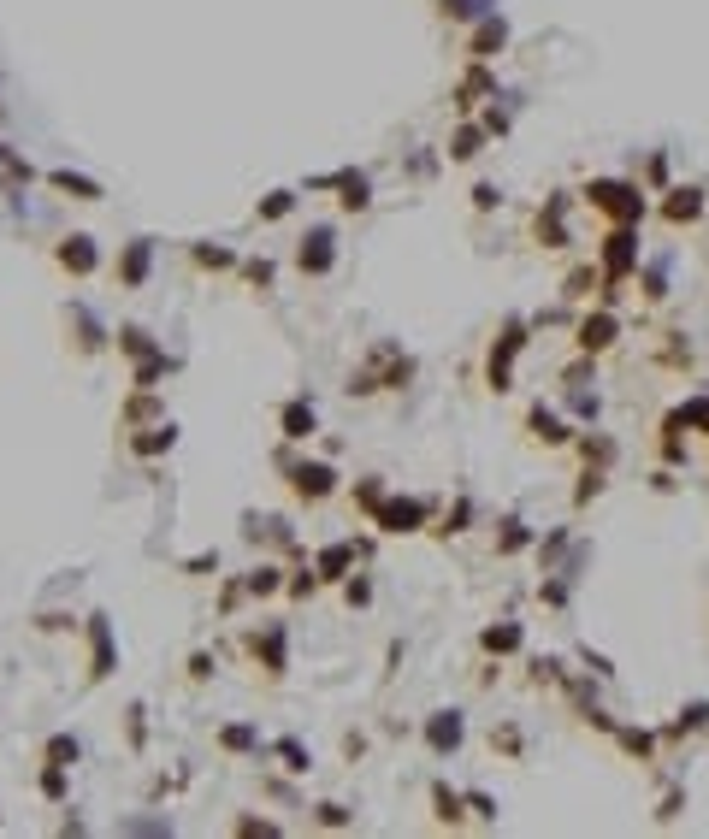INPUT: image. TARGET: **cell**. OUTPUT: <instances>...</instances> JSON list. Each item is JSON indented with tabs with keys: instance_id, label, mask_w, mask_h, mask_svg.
Here are the masks:
<instances>
[{
	"instance_id": "6da1fadb",
	"label": "cell",
	"mask_w": 709,
	"mask_h": 839,
	"mask_svg": "<svg viewBox=\"0 0 709 839\" xmlns=\"http://www.w3.org/2000/svg\"><path fill=\"white\" fill-rule=\"evenodd\" d=\"M580 195L597 207V213H609L615 225H639V219H645V190H639L633 178H591Z\"/></svg>"
},
{
	"instance_id": "7a4b0ae2",
	"label": "cell",
	"mask_w": 709,
	"mask_h": 839,
	"mask_svg": "<svg viewBox=\"0 0 709 839\" xmlns=\"http://www.w3.org/2000/svg\"><path fill=\"white\" fill-rule=\"evenodd\" d=\"M597 260H603V290H621V278L639 272V225H615L597 243Z\"/></svg>"
},
{
	"instance_id": "3957f363",
	"label": "cell",
	"mask_w": 709,
	"mask_h": 839,
	"mask_svg": "<svg viewBox=\"0 0 709 839\" xmlns=\"http://www.w3.org/2000/svg\"><path fill=\"white\" fill-rule=\"evenodd\" d=\"M290 491L308 497V503H325V497L337 491V473H331L325 461H290Z\"/></svg>"
},
{
	"instance_id": "277c9868",
	"label": "cell",
	"mask_w": 709,
	"mask_h": 839,
	"mask_svg": "<svg viewBox=\"0 0 709 839\" xmlns=\"http://www.w3.org/2000/svg\"><path fill=\"white\" fill-rule=\"evenodd\" d=\"M296 266L314 272V278L331 272V266H337V231H331V225H314V231L302 237V249H296Z\"/></svg>"
},
{
	"instance_id": "5b68a950",
	"label": "cell",
	"mask_w": 709,
	"mask_h": 839,
	"mask_svg": "<svg viewBox=\"0 0 709 839\" xmlns=\"http://www.w3.org/2000/svg\"><path fill=\"white\" fill-rule=\"evenodd\" d=\"M320 190H337V207H349V213L373 207V178L367 172H331V178H320Z\"/></svg>"
},
{
	"instance_id": "8992f818",
	"label": "cell",
	"mask_w": 709,
	"mask_h": 839,
	"mask_svg": "<svg viewBox=\"0 0 709 839\" xmlns=\"http://www.w3.org/2000/svg\"><path fill=\"white\" fill-rule=\"evenodd\" d=\"M373 520H379V532H420L426 503H420V497H385V503L373 509Z\"/></svg>"
},
{
	"instance_id": "52a82bcc",
	"label": "cell",
	"mask_w": 709,
	"mask_h": 839,
	"mask_svg": "<svg viewBox=\"0 0 709 839\" xmlns=\"http://www.w3.org/2000/svg\"><path fill=\"white\" fill-rule=\"evenodd\" d=\"M479 101H497V77H491V60H473L461 71V83H455V107L467 113V107H479Z\"/></svg>"
},
{
	"instance_id": "ba28073f",
	"label": "cell",
	"mask_w": 709,
	"mask_h": 839,
	"mask_svg": "<svg viewBox=\"0 0 709 839\" xmlns=\"http://www.w3.org/2000/svg\"><path fill=\"white\" fill-rule=\"evenodd\" d=\"M467 48H473V60H497V54L509 48V18H503V12H485V18L473 24V42H467Z\"/></svg>"
},
{
	"instance_id": "9c48e42d",
	"label": "cell",
	"mask_w": 709,
	"mask_h": 839,
	"mask_svg": "<svg viewBox=\"0 0 709 839\" xmlns=\"http://www.w3.org/2000/svg\"><path fill=\"white\" fill-rule=\"evenodd\" d=\"M54 260H60L65 272H77V278H89V272L101 266V249H95V237H83V231H71V237H60V249H54Z\"/></svg>"
},
{
	"instance_id": "30bf717a",
	"label": "cell",
	"mask_w": 709,
	"mask_h": 839,
	"mask_svg": "<svg viewBox=\"0 0 709 839\" xmlns=\"http://www.w3.org/2000/svg\"><path fill=\"white\" fill-rule=\"evenodd\" d=\"M148 266H154V237H130L125 255H119V284H125V290L148 284Z\"/></svg>"
},
{
	"instance_id": "8fae6325",
	"label": "cell",
	"mask_w": 709,
	"mask_h": 839,
	"mask_svg": "<svg viewBox=\"0 0 709 839\" xmlns=\"http://www.w3.org/2000/svg\"><path fill=\"white\" fill-rule=\"evenodd\" d=\"M278 426H284V438H290V444H308V438L320 432V414H314V402H308V396H296V402H284Z\"/></svg>"
},
{
	"instance_id": "7c38bea8",
	"label": "cell",
	"mask_w": 709,
	"mask_h": 839,
	"mask_svg": "<svg viewBox=\"0 0 709 839\" xmlns=\"http://www.w3.org/2000/svg\"><path fill=\"white\" fill-rule=\"evenodd\" d=\"M538 237H544V249H568V190L544 201V213H538Z\"/></svg>"
},
{
	"instance_id": "4fadbf2b",
	"label": "cell",
	"mask_w": 709,
	"mask_h": 839,
	"mask_svg": "<svg viewBox=\"0 0 709 839\" xmlns=\"http://www.w3.org/2000/svg\"><path fill=\"white\" fill-rule=\"evenodd\" d=\"M520 349H526V325L515 320L509 331H503V343L491 349V385H497V390H509V367H515Z\"/></svg>"
},
{
	"instance_id": "5bb4252c",
	"label": "cell",
	"mask_w": 709,
	"mask_h": 839,
	"mask_svg": "<svg viewBox=\"0 0 709 839\" xmlns=\"http://www.w3.org/2000/svg\"><path fill=\"white\" fill-rule=\"evenodd\" d=\"M615 331H621V325H615V314H609V308H597V314H585V320H580L574 343H580L585 355H597V349H609V343H615Z\"/></svg>"
},
{
	"instance_id": "9a60e30c",
	"label": "cell",
	"mask_w": 709,
	"mask_h": 839,
	"mask_svg": "<svg viewBox=\"0 0 709 839\" xmlns=\"http://www.w3.org/2000/svg\"><path fill=\"white\" fill-rule=\"evenodd\" d=\"M461 739H467V721H461V710H438L432 721H426V745H432L438 757H444V751H455Z\"/></svg>"
},
{
	"instance_id": "2e32d148",
	"label": "cell",
	"mask_w": 709,
	"mask_h": 839,
	"mask_svg": "<svg viewBox=\"0 0 709 839\" xmlns=\"http://www.w3.org/2000/svg\"><path fill=\"white\" fill-rule=\"evenodd\" d=\"M662 213H668V225H692L698 213H704V190H668V201H662Z\"/></svg>"
},
{
	"instance_id": "e0dca14e",
	"label": "cell",
	"mask_w": 709,
	"mask_h": 839,
	"mask_svg": "<svg viewBox=\"0 0 709 839\" xmlns=\"http://www.w3.org/2000/svg\"><path fill=\"white\" fill-rule=\"evenodd\" d=\"M526 426H532V438H544V444H568V438H574V432L562 426V414H556V408H544V402L526 414Z\"/></svg>"
},
{
	"instance_id": "ac0fdd59",
	"label": "cell",
	"mask_w": 709,
	"mask_h": 839,
	"mask_svg": "<svg viewBox=\"0 0 709 839\" xmlns=\"http://www.w3.org/2000/svg\"><path fill=\"white\" fill-rule=\"evenodd\" d=\"M89 645H95V680L101 674H113V633H107V615H89Z\"/></svg>"
},
{
	"instance_id": "d6986e66",
	"label": "cell",
	"mask_w": 709,
	"mask_h": 839,
	"mask_svg": "<svg viewBox=\"0 0 709 839\" xmlns=\"http://www.w3.org/2000/svg\"><path fill=\"white\" fill-rule=\"evenodd\" d=\"M48 184H54V190H65L71 201H101V195H107L95 178H83V172H65V166H60V172H48Z\"/></svg>"
},
{
	"instance_id": "ffe728a7",
	"label": "cell",
	"mask_w": 709,
	"mask_h": 839,
	"mask_svg": "<svg viewBox=\"0 0 709 839\" xmlns=\"http://www.w3.org/2000/svg\"><path fill=\"white\" fill-rule=\"evenodd\" d=\"M485 142H491V130H485V125H461L450 136V160H479V154H485Z\"/></svg>"
},
{
	"instance_id": "44dd1931",
	"label": "cell",
	"mask_w": 709,
	"mask_h": 839,
	"mask_svg": "<svg viewBox=\"0 0 709 839\" xmlns=\"http://www.w3.org/2000/svg\"><path fill=\"white\" fill-rule=\"evenodd\" d=\"M172 444H178V426H172V420H160V426H148L142 438H130L136 455H160V450H172Z\"/></svg>"
},
{
	"instance_id": "7402d4cb",
	"label": "cell",
	"mask_w": 709,
	"mask_h": 839,
	"mask_svg": "<svg viewBox=\"0 0 709 839\" xmlns=\"http://www.w3.org/2000/svg\"><path fill=\"white\" fill-rule=\"evenodd\" d=\"M355 556H361L355 544H325V550H320V580H343Z\"/></svg>"
},
{
	"instance_id": "603a6c76",
	"label": "cell",
	"mask_w": 709,
	"mask_h": 839,
	"mask_svg": "<svg viewBox=\"0 0 709 839\" xmlns=\"http://www.w3.org/2000/svg\"><path fill=\"white\" fill-rule=\"evenodd\" d=\"M444 6V18H455V24H479L485 12H497V0H438Z\"/></svg>"
},
{
	"instance_id": "cb8c5ba5",
	"label": "cell",
	"mask_w": 709,
	"mask_h": 839,
	"mask_svg": "<svg viewBox=\"0 0 709 839\" xmlns=\"http://www.w3.org/2000/svg\"><path fill=\"white\" fill-rule=\"evenodd\" d=\"M71 320H77V331H83V337H77L83 349H101V343H107V325L95 320V314H89L83 302H71Z\"/></svg>"
},
{
	"instance_id": "d4e9b609",
	"label": "cell",
	"mask_w": 709,
	"mask_h": 839,
	"mask_svg": "<svg viewBox=\"0 0 709 839\" xmlns=\"http://www.w3.org/2000/svg\"><path fill=\"white\" fill-rule=\"evenodd\" d=\"M639 290H645L650 302H662V296H668V255L650 260V266H639Z\"/></svg>"
},
{
	"instance_id": "484cf974",
	"label": "cell",
	"mask_w": 709,
	"mask_h": 839,
	"mask_svg": "<svg viewBox=\"0 0 709 839\" xmlns=\"http://www.w3.org/2000/svg\"><path fill=\"white\" fill-rule=\"evenodd\" d=\"M255 656H266V674H284V633L266 627V639L255 633Z\"/></svg>"
},
{
	"instance_id": "4316f807",
	"label": "cell",
	"mask_w": 709,
	"mask_h": 839,
	"mask_svg": "<svg viewBox=\"0 0 709 839\" xmlns=\"http://www.w3.org/2000/svg\"><path fill=\"white\" fill-rule=\"evenodd\" d=\"M485 650H491V656H509V650H520V627H515V621H503V627H485Z\"/></svg>"
},
{
	"instance_id": "83f0119b",
	"label": "cell",
	"mask_w": 709,
	"mask_h": 839,
	"mask_svg": "<svg viewBox=\"0 0 709 839\" xmlns=\"http://www.w3.org/2000/svg\"><path fill=\"white\" fill-rule=\"evenodd\" d=\"M119 349H125V355H136V361H148V355H160V349H154V337H148L142 325H125V331H119Z\"/></svg>"
},
{
	"instance_id": "f1b7e54d",
	"label": "cell",
	"mask_w": 709,
	"mask_h": 839,
	"mask_svg": "<svg viewBox=\"0 0 709 839\" xmlns=\"http://www.w3.org/2000/svg\"><path fill=\"white\" fill-rule=\"evenodd\" d=\"M278 568H272V562H260L255 574H249V580H243V591H249V597H272V591H278Z\"/></svg>"
},
{
	"instance_id": "f546056e",
	"label": "cell",
	"mask_w": 709,
	"mask_h": 839,
	"mask_svg": "<svg viewBox=\"0 0 709 839\" xmlns=\"http://www.w3.org/2000/svg\"><path fill=\"white\" fill-rule=\"evenodd\" d=\"M278 757H284L290 775H308V769H314V757L302 751V739H278Z\"/></svg>"
},
{
	"instance_id": "4dcf8cb0",
	"label": "cell",
	"mask_w": 709,
	"mask_h": 839,
	"mask_svg": "<svg viewBox=\"0 0 709 839\" xmlns=\"http://www.w3.org/2000/svg\"><path fill=\"white\" fill-rule=\"evenodd\" d=\"M77 757H83V745H77L71 733H54V739H48V763H60V769H71Z\"/></svg>"
},
{
	"instance_id": "1f68e13d",
	"label": "cell",
	"mask_w": 709,
	"mask_h": 839,
	"mask_svg": "<svg viewBox=\"0 0 709 839\" xmlns=\"http://www.w3.org/2000/svg\"><path fill=\"white\" fill-rule=\"evenodd\" d=\"M219 745L225 751H260V733L255 727H219Z\"/></svg>"
},
{
	"instance_id": "d6a6232c",
	"label": "cell",
	"mask_w": 709,
	"mask_h": 839,
	"mask_svg": "<svg viewBox=\"0 0 709 839\" xmlns=\"http://www.w3.org/2000/svg\"><path fill=\"white\" fill-rule=\"evenodd\" d=\"M290 207H296V190H272V195L255 207V213H260V219H284Z\"/></svg>"
},
{
	"instance_id": "836d02e7",
	"label": "cell",
	"mask_w": 709,
	"mask_h": 839,
	"mask_svg": "<svg viewBox=\"0 0 709 839\" xmlns=\"http://www.w3.org/2000/svg\"><path fill=\"white\" fill-rule=\"evenodd\" d=\"M432 804H438V822H461V792H450V786H432Z\"/></svg>"
},
{
	"instance_id": "e575fe53",
	"label": "cell",
	"mask_w": 709,
	"mask_h": 839,
	"mask_svg": "<svg viewBox=\"0 0 709 839\" xmlns=\"http://www.w3.org/2000/svg\"><path fill=\"white\" fill-rule=\"evenodd\" d=\"M709 721V704H686V710H680V721H674V727H668V733H674V739H680V733H698V727H704Z\"/></svg>"
},
{
	"instance_id": "d590c367",
	"label": "cell",
	"mask_w": 709,
	"mask_h": 839,
	"mask_svg": "<svg viewBox=\"0 0 709 839\" xmlns=\"http://www.w3.org/2000/svg\"><path fill=\"white\" fill-rule=\"evenodd\" d=\"M195 266H219L225 272V266H237V255L231 249H213V243H195Z\"/></svg>"
},
{
	"instance_id": "8d00e7d4",
	"label": "cell",
	"mask_w": 709,
	"mask_h": 839,
	"mask_svg": "<svg viewBox=\"0 0 709 839\" xmlns=\"http://www.w3.org/2000/svg\"><path fill=\"white\" fill-rule=\"evenodd\" d=\"M615 739H621V745H627L633 757H650V751H656V739H650V733H639V727H621Z\"/></svg>"
},
{
	"instance_id": "74e56055",
	"label": "cell",
	"mask_w": 709,
	"mask_h": 839,
	"mask_svg": "<svg viewBox=\"0 0 709 839\" xmlns=\"http://www.w3.org/2000/svg\"><path fill=\"white\" fill-rule=\"evenodd\" d=\"M497 550H503V556L526 550V526H520V520H503V538H497Z\"/></svg>"
},
{
	"instance_id": "f35d334b",
	"label": "cell",
	"mask_w": 709,
	"mask_h": 839,
	"mask_svg": "<svg viewBox=\"0 0 709 839\" xmlns=\"http://www.w3.org/2000/svg\"><path fill=\"white\" fill-rule=\"evenodd\" d=\"M355 503H361V509H379V503H385V485H379V479H361V485H355Z\"/></svg>"
},
{
	"instance_id": "ab89813d",
	"label": "cell",
	"mask_w": 709,
	"mask_h": 839,
	"mask_svg": "<svg viewBox=\"0 0 709 839\" xmlns=\"http://www.w3.org/2000/svg\"><path fill=\"white\" fill-rule=\"evenodd\" d=\"M467 520H473V503L461 497V503H455L450 515H444V526H438V532H467Z\"/></svg>"
},
{
	"instance_id": "60d3db41",
	"label": "cell",
	"mask_w": 709,
	"mask_h": 839,
	"mask_svg": "<svg viewBox=\"0 0 709 839\" xmlns=\"http://www.w3.org/2000/svg\"><path fill=\"white\" fill-rule=\"evenodd\" d=\"M42 792H48L54 804L65 798V769H60V763H48V769H42Z\"/></svg>"
},
{
	"instance_id": "b9f144b4",
	"label": "cell",
	"mask_w": 709,
	"mask_h": 839,
	"mask_svg": "<svg viewBox=\"0 0 709 839\" xmlns=\"http://www.w3.org/2000/svg\"><path fill=\"white\" fill-rule=\"evenodd\" d=\"M473 207H479V213L503 207V190H497V184H473Z\"/></svg>"
},
{
	"instance_id": "7bdbcfd3",
	"label": "cell",
	"mask_w": 709,
	"mask_h": 839,
	"mask_svg": "<svg viewBox=\"0 0 709 839\" xmlns=\"http://www.w3.org/2000/svg\"><path fill=\"white\" fill-rule=\"evenodd\" d=\"M467 804H473L479 822H497V798H491V792H467Z\"/></svg>"
},
{
	"instance_id": "ee69618b",
	"label": "cell",
	"mask_w": 709,
	"mask_h": 839,
	"mask_svg": "<svg viewBox=\"0 0 709 839\" xmlns=\"http://www.w3.org/2000/svg\"><path fill=\"white\" fill-rule=\"evenodd\" d=\"M349 822H355V816H349L343 804H320V828H349Z\"/></svg>"
},
{
	"instance_id": "f6af8a7d",
	"label": "cell",
	"mask_w": 709,
	"mask_h": 839,
	"mask_svg": "<svg viewBox=\"0 0 709 839\" xmlns=\"http://www.w3.org/2000/svg\"><path fill=\"white\" fill-rule=\"evenodd\" d=\"M538 597H544V603H556V609H562V603H568V580H544V585H538Z\"/></svg>"
},
{
	"instance_id": "bcb514c9",
	"label": "cell",
	"mask_w": 709,
	"mask_h": 839,
	"mask_svg": "<svg viewBox=\"0 0 709 839\" xmlns=\"http://www.w3.org/2000/svg\"><path fill=\"white\" fill-rule=\"evenodd\" d=\"M343 597H349V603H373V585H367V580H349V585H343Z\"/></svg>"
},
{
	"instance_id": "7dc6e473",
	"label": "cell",
	"mask_w": 709,
	"mask_h": 839,
	"mask_svg": "<svg viewBox=\"0 0 709 839\" xmlns=\"http://www.w3.org/2000/svg\"><path fill=\"white\" fill-rule=\"evenodd\" d=\"M243 272H249V284H272V260H249Z\"/></svg>"
},
{
	"instance_id": "c3c4849f",
	"label": "cell",
	"mask_w": 709,
	"mask_h": 839,
	"mask_svg": "<svg viewBox=\"0 0 709 839\" xmlns=\"http://www.w3.org/2000/svg\"><path fill=\"white\" fill-rule=\"evenodd\" d=\"M237 834H278V822H260V816H249V822H237Z\"/></svg>"
},
{
	"instance_id": "681fc988",
	"label": "cell",
	"mask_w": 709,
	"mask_h": 839,
	"mask_svg": "<svg viewBox=\"0 0 709 839\" xmlns=\"http://www.w3.org/2000/svg\"><path fill=\"white\" fill-rule=\"evenodd\" d=\"M585 668H591V674H603V680L615 674V668H609V656H597V650H585Z\"/></svg>"
},
{
	"instance_id": "f907efd6",
	"label": "cell",
	"mask_w": 709,
	"mask_h": 839,
	"mask_svg": "<svg viewBox=\"0 0 709 839\" xmlns=\"http://www.w3.org/2000/svg\"><path fill=\"white\" fill-rule=\"evenodd\" d=\"M645 172H650V184H668V160H662V154H650Z\"/></svg>"
}]
</instances>
